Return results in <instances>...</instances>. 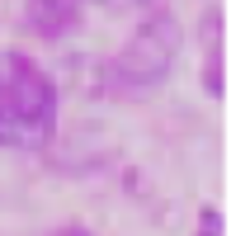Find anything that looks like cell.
Listing matches in <instances>:
<instances>
[{
  "instance_id": "6da1fadb",
  "label": "cell",
  "mask_w": 250,
  "mask_h": 236,
  "mask_svg": "<svg viewBox=\"0 0 250 236\" xmlns=\"http://www.w3.org/2000/svg\"><path fill=\"white\" fill-rule=\"evenodd\" d=\"M57 132V85L24 52H0V147L33 151Z\"/></svg>"
},
{
  "instance_id": "7a4b0ae2",
  "label": "cell",
  "mask_w": 250,
  "mask_h": 236,
  "mask_svg": "<svg viewBox=\"0 0 250 236\" xmlns=\"http://www.w3.org/2000/svg\"><path fill=\"white\" fill-rule=\"evenodd\" d=\"M175 57H180V24H175V14H151V19L113 52L109 71H104V85H109L113 95H123V99L151 95L156 85L170 81Z\"/></svg>"
},
{
  "instance_id": "3957f363",
  "label": "cell",
  "mask_w": 250,
  "mask_h": 236,
  "mask_svg": "<svg viewBox=\"0 0 250 236\" xmlns=\"http://www.w3.org/2000/svg\"><path fill=\"white\" fill-rule=\"evenodd\" d=\"M203 90L212 99L227 95V19L222 5H212L203 19Z\"/></svg>"
},
{
  "instance_id": "277c9868",
  "label": "cell",
  "mask_w": 250,
  "mask_h": 236,
  "mask_svg": "<svg viewBox=\"0 0 250 236\" xmlns=\"http://www.w3.org/2000/svg\"><path fill=\"white\" fill-rule=\"evenodd\" d=\"M81 5L85 0H28V24L42 38H62L81 24Z\"/></svg>"
},
{
  "instance_id": "5b68a950",
  "label": "cell",
  "mask_w": 250,
  "mask_h": 236,
  "mask_svg": "<svg viewBox=\"0 0 250 236\" xmlns=\"http://www.w3.org/2000/svg\"><path fill=\"white\" fill-rule=\"evenodd\" d=\"M90 5H99V10H109V14H137V10H146L151 0H90Z\"/></svg>"
},
{
  "instance_id": "8992f818",
  "label": "cell",
  "mask_w": 250,
  "mask_h": 236,
  "mask_svg": "<svg viewBox=\"0 0 250 236\" xmlns=\"http://www.w3.org/2000/svg\"><path fill=\"white\" fill-rule=\"evenodd\" d=\"M227 227H222V213L217 208H203V217H198V236H222Z\"/></svg>"
}]
</instances>
